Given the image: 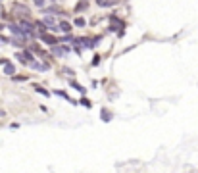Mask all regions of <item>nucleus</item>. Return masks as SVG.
Wrapping results in <instances>:
<instances>
[{
    "label": "nucleus",
    "instance_id": "nucleus-1",
    "mask_svg": "<svg viewBox=\"0 0 198 173\" xmlns=\"http://www.w3.org/2000/svg\"><path fill=\"white\" fill-rule=\"evenodd\" d=\"M14 12H15V15H18L19 19H29L31 18V10H29L25 4H21V2H15L14 4Z\"/></svg>",
    "mask_w": 198,
    "mask_h": 173
},
{
    "label": "nucleus",
    "instance_id": "nucleus-2",
    "mask_svg": "<svg viewBox=\"0 0 198 173\" xmlns=\"http://www.w3.org/2000/svg\"><path fill=\"white\" fill-rule=\"evenodd\" d=\"M41 39H42V42H44V44H50V46H54L56 42V37H52V35H48V33H42L41 35Z\"/></svg>",
    "mask_w": 198,
    "mask_h": 173
},
{
    "label": "nucleus",
    "instance_id": "nucleus-3",
    "mask_svg": "<svg viewBox=\"0 0 198 173\" xmlns=\"http://www.w3.org/2000/svg\"><path fill=\"white\" fill-rule=\"evenodd\" d=\"M29 65H31L33 69H39V71H46V69H48V65H46V64H37L35 60H33V62H31Z\"/></svg>",
    "mask_w": 198,
    "mask_h": 173
},
{
    "label": "nucleus",
    "instance_id": "nucleus-4",
    "mask_svg": "<svg viewBox=\"0 0 198 173\" xmlns=\"http://www.w3.org/2000/svg\"><path fill=\"white\" fill-rule=\"evenodd\" d=\"M14 71H15L14 65H12L8 60H6V62H4V73H8V75H14Z\"/></svg>",
    "mask_w": 198,
    "mask_h": 173
},
{
    "label": "nucleus",
    "instance_id": "nucleus-5",
    "mask_svg": "<svg viewBox=\"0 0 198 173\" xmlns=\"http://www.w3.org/2000/svg\"><path fill=\"white\" fill-rule=\"evenodd\" d=\"M58 25H60V29H62L64 33H69V31H71V23H67V21H60Z\"/></svg>",
    "mask_w": 198,
    "mask_h": 173
},
{
    "label": "nucleus",
    "instance_id": "nucleus-6",
    "mask_svg": "<svg viewBox=\"0 0 198 173\" xmlns=\"http://www.w3.org/2000/svg\"><path fill=\"white\" fill-rule=\"evenodd\" d=\"M96 4L102 6V8H106V6H114L115 0H96Z\"/></svg>",
    "mask_w": 198,
    "mask_h": 173
},
{
    "label": "nucleus",
    "instance_id": "nucleus-7",
    "mask_svg": "<svg viewBox=\"0 0 198 173\" xmlns=\"http://www.w3.org/2000/svg\"><path fill=\"white\" fill-rule=\"evenodd\" d=\"M46 25V27H50V29H56V23H54V18H44V21H42Z\"/></svg>",
    "mask_w": 198,
    "mask_h": 173
},
{
    "label": "nucleus",
    "instance_id": "nucleus-8",
    "mask_svg": "<svg viewBox=\"0 0 198 173\" xmlns=\"http://www.w3.org/2000/svg\"><path fill=\"white\" fill-rule=\"evenodd\" d=\"M52 52H54V54H58V56H62V54H65V52H67V48H60V46H52Z\"/></svg>",
    "mask_w": 198,
    "mask_h": 173
},
{
    "label": "nucleus",
    "instance_id": "nucleus-9",
    "mask_svg": "<svg viewBox=\"0 0 198 173\" xmlns=\"http://www.w3.org/2000/svg\"><path fill=\"white\" fill-rule=\"evenodd\" d=\"M85 23H87V21H85V18H77L73 21V25H77V27H85Z\"/></svg>",
    "mask_w": 198,
    "mask_h": 173
},
{
    "label": "nucleus",
    "instance_id": "nucleus-10",
    "mask_svg": "<svg viewBox=\"0 0 198 173\" xmlns=\"http://www.w3.org/2000/svg\"><path fill=\"white\" fill-rule=\"evenodd\" d=\"M35 91H37V92H41L42 96H50V92L46 91V89H42V86H35Z\"/></svg>",
    "mask_w": 198,
    "mask_h": 173
},
{
    "label": "nucleus",
    "instance_id": "nucleus-11",
    "mask_svg": "<svg viewBox=\"0 0 198 173\" xmlns=\"http://www.w3.org/2000/svg\"><path fill=\"white\" fill-rule=\"evenodd\" d=\"M102 119L104 121H110L112 119V114H108V110H102Z\"/></svg>",
    "mask_w": 198,
    "mask_h": 173
},
{
    "label": "nucleus",
    "instance_id": "nucleus-12",
    "mask_svg": "<svg viewBox=\"0 0 198 173\" xmlns=\"http://www.w3.org/2000/svg\"><path fill=\"white\" fill-rule=\"evenodd\" d=\"M73 89H75V91H79V92H85V89L79 85V83H73Z\"/></svg>",
    "mask_w": 198,
    "mask_h": 173
},
{
    "label": "nucleus",
    "instance_id": "nucleus-13",
    "mask_svg": "<svg viewBox=\"0 0 198 173\" xmlns=\"http://www.w3.org/2000/svg\"><path fill=\"white\" fill-rule=\"evenodd\" d=\"M81 104H83V106H87V108H91V102H88L87 98H83V100H81Z\"/></svg>",
    "mask_w": 198,
    "mask_h": 173
},
{
    "label": "nucleus",
    "instance_id": "nucleus-14",
    "mask_svg": "<svg viewBox=\"0 0 198 173\" xmlns=\"http://www.w3.org/2000/svg\"><path fill=\"white\" fill-rule=\"evenodd\" d=\"M33 4H37V6H42V4H44V0H33Z\"/></svg>",
    "mask_w": 198,
    "mask_h": 173
},
{
    "label": "nucleus",
    "instance_id": "nucleus-15",
    "mask_svg": "<svg viewBox=\"0 0 198 173\" xmlns=\"http://www.w3.org/2000/svg\"><path fill=\"white\" fill-rule=\"evenodd\" d=\"M25 56H27L29 62H33V54H31V52H25Z\"/></svg>",
    "mask_w": 198,
    "mask_h": 173
}]
</instances>
